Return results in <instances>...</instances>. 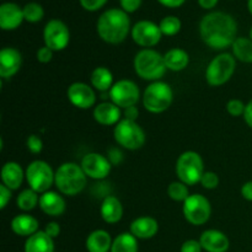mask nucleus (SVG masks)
<instances>
[{"label":"nucleus","instance_id":"f257e3e1","mask_svg":"<svg viewBox=\"0 0 252 252\" xmlns=\"http://www.w3.org/2000/svg\"><path fill=\"white\" fill-rule=\"evenodd\" d=\"M238 24L231 15L223 11H213L204 15L199 22V34L204 43L212 49L231 47L238 37Z\"/></svg>","mask_w":252,"mask_h":252},{"label":"nucleus","instance_id":"f03ea898","mask_svg":"<svg viewBox=\"0 0 252 252\" xmlns=\"http://www.w3.org/2000/svg\"><path fill=\"white\" fill-rule=\"evenodd\" d=\"M96 30L100 38L106 43L120 44L132 31L129 16L122 9H108L98 17Z\"/></svg>","mask_w":252,"mask_h":252},{"label":"nucleus","instance_id":"7ed1b4c3","mask_svg":"<svg viewBox=\"0 0 252 252\" xmlns=\"http://www.w3.org/2000/svg\"><path fill=\"white\" fill-rule=\"evenodd\" d=\"M88 184V176L76 162H64L56 170L54 186L63 196L74 197L81 193Z\"/></svg>","mask_w":252,"mask_h":252},{"label":"nucleus","instance_id":"20e7f679","mask_svg":"<svg viewBox=\"0 0 252 252\" xmlns=\"http://www.w3.org/2000/svg\"><path fill=\"white\" fill-rule=\"evenodd\" d=\"M134 71L140 79L148 81H159L166 73L164 56L153 48H143L135 54L133 61Z\"/></svg>","mask_w":252,"mask_h":252},{"label":"nucleus","instance_id":"39448f33","mask_svg":"<svg viewBox=\"0 0 252 252\" xmlns=\"http://www.w3.org/2000/svg\"><path fill=\"white\" fill-rule=\"evenodd\" d=\"M142 101L148 112L159 115L170 108L174 101V91L171 86L165 81H154L147 86L143 93Z\"/></svg>","mask_w":252,"mask_h":252},{"label":"nucleus","instance_id":"423d86ee","mask_svg":"<svg viewBox=\"0 0 252 252\" xmlns=\"http://www.w3.org/2000/svg\"><path fill=\"white\" fill-rule=\"evenodd\" d=\"M206 172L204 161L201 155L193 150L182 153L176 161V175L179 181L187 186H194L201 182L202 176Z\"/></svg>","mask_w":252,"mask_h":252},{"label":"nucleus","instance_id":"0eeeda50","mask_svg":"<svg viewBox=\"0 0 252 252\" xmlns=\"http://www.w3.org/2000/svg\"><path fill=\"white\" fill-rule=\"evenodd\" d=\"M113 138L121 148L127 150H138L144 147L147 135L144 129L135 121L122 118L113 129Z\"/></svg>","mask_w":252,"mask_h":252},{"label":"nucleus","instance_id":"6e6552de","mask_svg":"<svg viewBox=\"0 0 252 252\" xmlns=\"http://www.w3.org/2000/svg\"><path fill=\"white\" fill-rule=\"evenodd\" d=\"M236 59L231 53H220L214 57L206 70V80L211 86H221L233 78Z\"/></svg>","mask_w":252,"mask_h":252},{"label":"nucleus","instance_id":"1a4fd4ad","mask_svg":"<svg viewBox=\"0 0 252 252\" xmlns=\"http://www.w3.org/2000/svg\"><path fill=\"white\" fill-rule=\"evenodd\" d=\"M25 174L30 189L39 194L51 191L56 180V171H53L51 165L44 160H33L30 162Z\"/></svg>","mask_w":252,"mask_h":252},{"label":"nucleus","instance_id":"9d476101","mask_svg":"<svg viewBox=\"0 0 252 252\" xmlns=\"http://www.w3.org/2000/svg\"><path fill=\"white\" fill-rule=\"evenodd\" d=\"M182 213L185 219L192 225H203L212 216L211 202L203 194H189V198L182 203Z\"/></svg>","mask_w":252,"mask_h":252},{"label":"nucleus","instance_id":"9b49d317","mask_svg":"<svg viewBox=\"0 0 252 252\" xmlns=\"http://www.w3.org/2000/svg\"><path fill=\"white\" fill-rule=\"evenodd\" d=\"M108 96L115 105L125 110L130 106H137L140 98V90L134 81L121 79L113 84L108 91Z\"/></svg>","mask_w":252,"mask_h":252},{"label":"nucleus","instance_id":"f8f14e48","mask_svg":"<svg viewBox=\"0 0 252 252\" xmlns=\"http://www.w3.org/2000/svg\"><path fill=\"white\" fill-rule=\"evenodd\" d=\"M44 46L51 48L53 52L63 51L68 47L70 41V32L68 26L62 20H49L43 30Z\"/></svg>","mask_w":252,"mask_h":252},{"label":"nucleus","instance_id":"ddd939ff","mask_svg":"<svg viewBox=\"0 0 252 252\" xmlns=\"http://www.w3.org/2000/svg\"><path fill=\"white\" fill-rule=\"evenodd\" d=\"M132 38L138 46L143 48H152L161 39L162 33L159 25L149 20H140L132 27Z\"/></svg>","mask_w":252,"mask_h":252},{"label":"nucleus","instance_id":"4468645a","mask_svg":"<svg viewBox=\"0 0 252 252\" xmlns=\"http://www.w3.org/2000/svg\"><path fill=\"white\" fill-rule=\"evenodd\" d=\"M80 166L88 179L103 180L110 175L112 164L107 157L100 153H88L80 161Z\"/></svg>","mask_w":252,"mask_h":252},{"label":"nucleus","instance_id":"2eb2a0df","mask_svg":"<svg viewBox=\"0 0 252 252\" xmlns=\"http://www.w3.org/2000/svg\"><path fill=\"white\" fill-rule=\"evenodd\" d=\"M69 102L80 110H89L96 106L95 89L86 83L76 81L69 85L66 90Z\"/></svg>","mask_w":252,"mask_h":252},{"label":"nucleus","instance_id":"dca6fc26","mask_svg":"<svg viewBox=\"0 0 252 252\" xmlns=\"http://www.w3.org/2000/svg\"><path fill=\"white\" fill-rule=\"evenodd\" d=\"M38 207L44 214L52 218L63 216L66 211V202L63 194L56 191H47L39 196Z\"/></svg>","mask_w":252,"mask_h":252},{"label":"nucleus","instance_id":"f3484780","mask_svg":"<svg viewBox=\"0 0 252 252\" xmlns=\"http://www.w3.org/2000/svg\"><path fill=\"white\" fill-rule=\"evenodd\" d=\"M123 111L112 101H103L94 107V120L101 126H116L122 120Z\"/></svg>","mask_w":252,"mask_h":252},{"label":"nucleus","instance_id":"a211bd4d","mask_svg":"<svg viewBox=\"0 0 252 252\" xmlns=\"http://www.w3.org/2000/svg\"><path fill=\"white\" fill-rule=\"evenodd\" d=\"M22 64V56L16 48L5 47L0 51V76L10 79L17 74Z\"/></svg>","mask_w":252,"mask_h":252},{"label":"nucleus","instance_id":"6ab92c4d","mask_svg":"<svg viewBox=\"0 0 252 252\" xmlns=\"http://www.w3.org/2000/svg\"><path fill=\"white\" fill-rule=\"evenodd\" d=\"M202 248L207 252H226L230 246L229 238L220 230L208 229L203 231L199 238Z\"/></svg>","mask_w":252,"mask_h":252},{"label":"nucleus","instance_id":"aec40b11","mask_svg":"<svg viewBox=\"0 0 252 252\" xmlns=\"http://www.w3.org/2000/svg\"><path fill=\"white\" fill-rule=\"evenodd\" d=\"M25 20L24 10L15 2L0 5V27L5 31L17 29Z\"/></svg>","mask_w":252,"mask_h":252},{"label":"nucleus","instance_id":"412c9836","mask_svg":"<svg viewBox=\"0 0 252 252\" xmlns=\"http://www.w3.org/2000/svg\"><path fill=\"white\" fill-rule=\"evenodd\" d=\"M159 231V223L155 218L149 216H143L135 218L130 223L129 233L134 235L138 240H148L154 238Z\"/></svg>","mask_w":252,"mask_h":252},{"label":"nucleus","instance_id":"4be33fe9","mask_svg":"<svg viewBox=\"0 0 252 252\" xmlns=\"http://www.w3.org/2000/svg\"><path fill=\"white\" fill-rule=\"evenodd\" d=\"M0 177H1L2 185H5L11 191H16L21 187L24 179H26V174L19 162L7 161L1 167V176Z\"/></svg>","mask_w":252,"mask_h":252},{"label":"nucleus","instance_id":"5701e85b","mask_svg":"<svg viewBox=\"0 0 252 252\" xmlns=\"http://www.w3.org/2000/svg\"><path fill=\"white\" fill-rule=\"evenodd\" d=\"M11 230L17 236L30 238L39 230V223L33 216H30L29 213H21L12 218Z\"/></svg>","mask_w":252,"mask_h":252},{"label":"nucleus","instance_id":"b1692460","mask_svg":"<svg viewBox=\"0 0 252 252\" xmlns=\"http://www.w3.org/2000/svg\"><path fill=\"white\" fill-rule=\"evenodd\" d=\"M101 218L107 224H116L123 218V206L120 199L115 196L103 198L100 207Z\"/></svg>","mask_w":252,"mask_h":252},{"label":"nucleus","instance_id":"393cba45","mask_svg":"<svg viewBox=\"0 0 252 252\" xmlns=\"http://www.w3.org/2000/svg\"><path fill=\"white\" fill-rule=\"evenodd\" d=\"M112 238L110 233L103 229H96L91 231L85 241V248L88 252H110L112 248Z\"/></svg>","mask_w":252,"mask_h":252},{"label":"nucleus","instance_id":"a878e982","mask_svg":"<svg viewBox=\"0 0 252 252\" xmlns=\"http://www.w3.org/2000/svg\"><path fill=\"white\" fill-rule=\"evenodd\" d=\"M25 252H54V239L38 230L25 241Z\"/></svg>","mask_w":252,"mask_h":252},{"label":"nucleus","instance_id":"bb28decb","mask_svg":"<svg viewBox=\"0 0 252 252\" xmlns=\"http://www.w3.org/2000/svg\"><path fill=\"white\" fill-rule=\"evenodd\" d=\"M91 86L98 93H108L113 86V74L106 66H97L91 71Z\"/></svg>","mask_w":252,"mask_h":252},{"label":"nucleus","instance_id":"cd10ccee","mask_svg":"<svg viewBox=\"0 0 252 252\" xmlns=\"http://www.w3.org/2000/svg\"><path fill=\"white\" fill-rule=\"evenodd\" d=\"M164 61L167 70L181 71L189 65V56L185 49L171 48L164 54Z\"/></svg>","mask_w":252,"mask_h":252},{"label":"nucleus","instance_id":"c85d7f7f","mask_svg":"<svg viewBox=\"0 0 252 252\" xmlns=\"http://www.w3.org/2000/svg\"><path fill=\"white\" fill-rule=\"evenodd\" d=\"M231 54L236 61L243 63H252V39L250 37H238L231 44Z\"/></svg>","mask_w":252,"mask_h":252},{"label":"nucleus","instance_id":"c756f323","mask_svg":"<svg viewBox=\"0 0 252 252\" xmlns=\"http://www.w3.org/2000/svg\"><path fill=\"white\" fill-rule=\"evenodd\" d=\"M138 239L130 233H122L113 239L110 252H138Z\"/></svg>","mask_w":252,"mask_h":252},{"label":"nucleus","instance_id":"7c9ffc66","mask_svg":"<svg viewBox=\"0 0 252 252\" xmlns=\"http://www.w3.org/2000/svg\"><path fill=\"white\" fill-rule=\"evenodd\" d=\"M39 196H41V194L37 193L36 191H33V189H30V187L29 189H22L19 193V196L16 197L17 208L21 209L25 213L33 211V209L39 204Z\"/></svg>","mask_w":252,"mask_h":252},{"label":"nucleus","instance_id":"2f4dec72","mask_svg":"<svg viewBox=\"0 0 252 252\" xmlns=\"http://www.w3.org/2000/svg\"><path fill=\"white\" fill-rule=\"evenodd\" d=\"M167 196L175 202L184 203L189 197V189L186 184L181 181H174L167 186Z\"/></svg>","mask_w":252,"mask_h":252},{"label":"nucleus","instance_id":"473e14b6","mask_svg":"<svg viewBox=\"0 0 252 252\" xmlns=\"http://www.w3.org/2000/svg\"><path fill=\"white\" fill-rule=\"evenodd\" d=\"M24 17L27 22H31V24H36V22L41 21L44 16V10L42 7L41 4L38 2H27L24 7Z\"/></svg>","mask_w":252,"mask_h":252},{"label":"nucleus","instance_id":"72a5a7b5","mask_svg":"<svg viewBox=\"0 0 252 252\" xmlns=\"http://www.w3.org/2000/svg\"><path fill=\"white\" fill-rule=\"evenodd\" d=\"M181 20L177 16H172V15L165 16L159 24L161 33L165 34V36H175V34H177L181 30Z\"/></svg>","mask_w":252,"mask_h":252},{"label":"nucleus","instance_id":"f704fd0d","mask_svg":"<svg viewBox=\"0 0 252 252\" xmlns=\"http://www.w3.org/2000/svg\"><path fill=\"white\" fill-rule=\"evenodd\" d=\"M245 110L246 105L244 103V101L239 100V98H231V100H229L228 103H226V111H228L229 115L233 116V117H240V116L244 117Z\"/></svg>","mask_w":252,"mask_h":252},{"label":"nucleus","instance_id":"c9c22d12","mask_svg":"<svg viewBox=\"0 0 252 252\" xmlns=\"http://www.w3.org/2000/svg\"><path fill=\"white\" fill-rule=\"evenodd\" d=\"M202 187L206 189H216L219 186V176L214 171H206L202 176L201 182Z\"/></svg>","mask_w":252,"mask_h":252},{"label":"nucleus","instance_id":"e433bc0d","mask_svg":"<svg viewBox=\"0 0 252 252\" xmlns=\"http://www.w3.org/2000/svg\"><path fill=\"white\" fill-rule=\"evenodd\" d=\"M27 150L32 154H39L43 150V142L37 134H31L26 139Z\"/></svg>","mask_w":252,"mask_h":252},{"label":"nucleus","instance_id":"4c0bfd02","mask_svg":"<svg viewBox=\"0 0 252 252\" xmlns=\"http://www.w3.org/2000/svg\"><path fill=\"white\" fill-rule=\"evenodd\" d=\"M53 53L54 52L52 51L51 48H48L47 46H43V47H41V48L37 49L36 58L39 63L47 64L52 61V58H53Z\"/></svg>","mask_w":252,"mask_h":252},{"label":"nucleus","instance_id":"58836bf2","mask_svg":"<svg viewBox=\"0 0 252 252\" xmlns=\"http://www.w3.org/2000/svg\"><path fill=\"white\" fill-rule=\"evenodd\" d=\"M203 251V248H202L199 240H194V239H189V240H186L181 245V249H180V252H202Z\"/></svg>","mask_w":252,"mask_h":252},{"label":"nucleus","instance_id":"ea45409f","mask_svg":"<svg viewBox=\"0 0 252 252\" xmlns=\"http://www.w3.org/2000/svg\"><path fill=\"white\" fill-rule=\"evenodd\" d=\"M107 0H80L81 6L88 11H96L106 4Z\"/></svg>","mask_w":252,"mask_h":252},{"label":"nucleus","instance_id":"a19ab883","mask_svg":"<svg viewBox=\"0 0 252 252\" xmlns=\"http://www.w3.org/2000/svg\"><path fill=\"white\" fill-rule=\"evenodd\" d=\"M107 159L110 160V162L113 165H120L123 160V153L121 152V149L113 147L111 149H108L107 152Z\"/></svg>","mask_w":252,"mask_h":252},{"label":"nucleus","instance_id":"79ce46f5","mask_svg":"<svg viewBox=\"0 0 252 252\" xmlns=\"http://www.w3.org/2000/svg\"><path fill=\"white\" fill-rule=\"evenodd\" d=\"M143 0H120V4L122 6V10H125L126 12H134L135 10H138L142 5Z\"/></svg>","mask_w":252,"mask_h":252},{"label":"nucleus","instance_id":"37998d69","mask_svg":"<svg viewBox=\"0 0 252 252\" xmlns=\"http://www.w3.org/2000/svg\"><path fill=\"white\" fill-rule=\"evenodd\" d=\"M11 189H7L5 185H0V208L5 209L6 208L7 203L11 199Z\"/></svg>","mask_w":252,"mask_h":252},{"label":"nucleus","instance_id":"c03bdc74","mask_svg":"<svg viewBox=\"0 0 252 252\" xmlns=\"http://www.w3.org/2000/svg\"><path fill=\"white\" fill-rule=\"evenodd\" d=\"M43 231L47 235L51 236L52 239H56L61 235V225L57 221H49V223L46 224Z\"/></svg>","mask_w":252,"mask_h":252},{"label":"nucleus","instance_id":"a18cd8bd","mask_svg":"<svg viewBox=\"0 0 252 252\" xmlns=\"http://www.w3.org/2000/svg\"><path fill=\"white\" fill-rule=\"evenodd\" d=\"M123 111V118L129 121H135L137 122L138 116H139V110H138L137 106H130V107L125 108Z\"/></svg>","mask_w":252,"mask_h":252},{"label":"nucleus","instance_id":"49530a36","mask_svg":"<svg viewBox=\"0 0 252 252\" xmlns=\"http://www.w3.org/2000/svg\"><path fill=\"white\" fill-rule=\"evenodd\" d=\"M240 193L243 196L244 199L246 201L252 202V181H248L241 186Z\"/></svg>","mask_w":252,"mask_h":252},{"label":"nucleus","instance_id":"de8ad7c7","mask_svg":"<svg viewBox=\"0 0 252 252\" xmlns=\"http://www.w3.org/2000/svg\"><path fill=\"white\" fill-rule=\"evenodd\" d=\"M244 120H245L246 125L252 129V98L246 103V110L244 113Z\"/></svg>","mask_w":252,"mask_h":252},{"label":"nucleus","instance_id":"09e8293b","mask_svg":"<svg viewBox=\"0 0 252 252\" xmlns=\"http://www.w3.org/2000/svg\"><path fill=\"white\" fill-rule=\"evenodd\" d=\"M158 1L167 7H179L181 6L186 0H158Z\"/></svg>","mask_w":252,"mask_h":252},{"label":"nucleus","instance_id":"8fccbe9b","mask_svg":"<svg viewBox=\"0 0 252 252\" xmlns=\"http://www.w3.org/2000/svg\"><path fill=\"white\" fill-rule=\"evenodd\" d=\"M218 0H198V4L201 5L203 9H213L214 6L217 5Z\"/></svg>","mask_w":252,"mask_h":252},{"label":"nucleus","instance_id":"3c124183","mask_svg":"<svg viewBox=\"0 0 252 252\" xmlns=\"http://www.w3.org/2000/svg\"><path fill=\"white\" fill-rule=\"evenodd\" d=\"M248 7H249V11L252 15V0H248Z\"/></svg>","mask_w":252,"mask_h":252},{"label":"nucleus","instance_id":"603ef678","mask_svg":"<svg viewBox=\"0 0 252 252\" xmlns=\"http://www.w3.org/2000/svg\"><path fill=\"white\" fill-rule=\"evenodd\" d=\"M250 38L252 39V27H251V30H250Z\"/></svg>","mask_w":252,"mask_h":252}]
</instances>
